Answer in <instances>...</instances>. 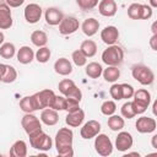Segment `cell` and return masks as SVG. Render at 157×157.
Segmentation results:
<instances>
[{
  "mask_svg": "<svg viewBox=\"0 0 157 157\" xmlns=\"http://www.w3.org/2000/svg\"><path fill=\"white\" fill-rule=\"evenodd\" d=\"M74 132L69 128H61L55 135V148L60 157H72Z\"/></svg>",
  "mask_w": 157,
  "mask_h": 157,
  "instance_id": "cell-1",
  "label": "cell"
},
{
  "mask_svg": "<svg viewBox=\"0 0 157 157\" xmlns=\"http://www.w3.org/2000/svg\"><path fill=\"white\" fill-rule=\"evenodd\" d=\"M132 97H134V99L131 101V105H132L135 114L145 113L151 103V93L145 88H140L134 92Z\"/></svg>",
  "mask_w": 157,
  "mask_h": 157,
  "instance_id": "cell-2",
  "label": "cell"
},
{
  "mask_svg": "<svg viewBox=\"0 0 157 157\" xmlns=\"http://www.w3.org/2000/svg\"><path fill=\"white\" fill-rule=\"evenodd\" d=\"M123 59H124V52L117 44L108 45V48L104 49L102 53V61L108 66H118L123 63Z\"/></svg>",
  "mask_w": 157,
  "mask_h": 157,
  "instance_id": "cell-3",
  "label": "cell"
},
{
  "mask_svg": "<svg viewBox=\"0 0 157 157\" xmlns=\"http://www.w3.org/2000/svg\"><path fill=\"white\" fill-rule=\"evenodd\" d=\"M29 136V144L33 148L39 150V151H49L53 146V141L49 135H47L42 129H38L33 131Z\"/></svg>",
  "mask_w": 157,
  "mask_h": 157,
  "instance_id": "cell-4",
  "label": "cell"
},
{
  "mask_svg": "<svg viewBox=\"0 0 157 157\" xmlns=\"http://www.w3.org/2000/svg\"><path fill=\"white\" fill-rule=\"evenodd\" d=\"M131 75H132V77L139 83H141L144 86L152 85L153 81H155V74H153V71L148 66L142 65V64L134 65L132 69H131Z\"/></svg>",
  "mask_w": 157,
  "mask_h": 157,
  "instance_id": "cell-5",
  "label": "cell"
},
{
  "mask_svg": "<svg viewBox=\"0 0 157 157\" xmlns=\"http://www.w3.org/2000/svg\"><path fill=\"white\" fill-rule=\"evenodd\" d=\"M58 88H59V91H60V93L63 96H65L67 98H75V99L81 102L82 92H81V90L76 86V83L72 80H70V78L61 80L59 82V85H58Z\"/></svg>",
  "mask_w": 157,
  "mask_h": 157,
  "instance_id": "cell-6",
  "label": "cell"
},
{
  "mask_svg": "<svg viewBox=\"0 0 157 157\" xmlns=\"http://www.w3.org/2000/svg\"><path fill=\"white\" fill-rule=\"evenodd\" d=\"M94 150L99 156L107 157L113 152V144L105 134H98L94 136Z\"/></svg>",
  "mask_w": 157,
  "mask_h": 157,
  "instance_id": "cell-7",
  "label": "cell"
},
{
  "mask_svg": "<svg viewBox=\"0 0 157 157\" xmlns=\"http://www.w3.org/2000/svg\"><path fill=\"white\" fill-rule=\"evenodd\" d=\"M55 93L54 91L49 90V88H45V90H42L39 92H36L33 94L34 99H36V103H37V108L38 110L39 109H44V108H50L52 107V103L55 98Z\"/></svg>",
  "mask_w": 157,
  "mask_h": 157,
  "instance_id": "cell-8",
  "label": "cell"
},
{
  "mask_svg": "<svg viewBox=\"0 0 157 157\" xmlns=\"http://www.w3.org/2000/svg\"><path fill=\"white\" fill-rule=\"evenodd\" d=\"M80 27V22L74 16H64L59 23V32L63 36H69L75 33Z\"/></svg>",
  "mask_w": 157,
  "mask_h": 157,
  "instance_id": "cell-9",
  "label": "cell"
},
{
  "mask_svg": "<svg viewBox=\"0 0 157 157\" xmlns=\"http://www.w3.org/2000/svg\"><path fill=\"white\" fill-rule=\"evenodd\" d=\"M21 125L25 130V132L27 135L32 134L33 131L38 130V129H42V124H40V120L38 119V117H36L34 114L32 113H26L22 119H21Z\"/></svg>",
  "mask_w": 157,
  "mask_h": 157,
  "instance_id": "cell-10",
  "label": "cell"
},
{
  "mask_svg": "<svg viewBox=\"0 0 157 157\" xmlns=\"http://www.w3.org/2000/svg\"><path fill=\"white\" fill-rule=\"evenodd\" d=\"M42 13H43V10H42L40 5L34 4V2L28 4V5L25 7V12H23L25 20H26L28 23H31V25L37 23V22L40 20V17H42Z\"/></svg>",
  "mask_w": 157,
  "mask_h": 157,
  "instance_id": "cell-11",
  "label": "cell"
},
{
  "mask_svg": "<svg viewBox=\"0 0 157 157\" xmlns=\"http://www.w3.org/2000/svg\"><path fill=\"white\" fill-rule=\"evenodd\" d=\"M99 131H101V123L97 120H88L81 128L80 135L82 139L90 140V139H93L96 135H98Z\"/></svg>",
  "mask_w": 157,
  "mask_h": 157,
  "instance_id": "cell-12",
  "label": "cell"
},
{
  "mask_svg": "<svg viewBox=\"0 0 157 157\" xmlns=\"http://www.w3.org/2000/svg\"><path fill=\"white\" fill-rule=\"evenodd\" d=\"M134 139L130 132L128 131H120L118 136L115 137V148L120 152H125L132 147Z\"/></svg>",
  "mask_w": 157,
  "mask_h": 157,
  "instance_id": "cell-13",
  "label": "cell"
},
{
  "mask_svg": "<svg viewBox=\"0 0 157 157\" xmlns=\"http://www.w3.org/2000/svg\"><path fill=\"white\" fill-rule=\"evenodd\" d=\"M136 130L141 134H150V132H153L157 128V123L153 118H150V117H140L137 120H136Z\"/></svg>",
  "mask_w": 157,
  "mask_h": 157,
  "instance_id": "cell-14",
  "label": "cell"
},
{
  "mask_svg": "<svg viewBox=\"0 0 157 157\" xmlns=\"http://www.w3.org/2000/svg\"><path fill=\"white\" fill-rule=\"evenodd\" d=\"M119 38V31L115 26H107L101 31V39L107 45L115 44Z\"/></svg>",
  "mask_w": 157,
  "mask_h": 157,
  "instance_id": "cell-15",
  "label": "cell"
},
{
  "mask_svg": "<svg viewBox=\"0 0 157 157\" xmlns=\"http://www.w3.org/2000/svg\"><path fill=\"white\" fill-rule=\"evenodd\" d=\"M63 17H64V13L58 7H48L44 12L45 22L50 26H58L61 22Z\"/></svg>",
  "mask_w": 157,
  "mask_h": 157,
  "instance_id": "cell-16",
  "label": "cell"
},
{
  "mask_svg": "<svg viewBox=\"0 0 157 157\" xmlns=\"http://www.w3.org/2000/svg\"><path fill=\"white\" fill-rule=\"evenodd\" d=\"M13 23L10 6L7 4H0V29H9Z\"/></svg>",
  "mask_w": 157,
  "mask_h": 157,
  "instance_id": "cell-17",
  "label": "cell"
},
{
  "mask_svg": "<svg viewBox=\"0 0 157 157\" xmlns=\"http://www.w3.org/2000/svg\"><path fill=\"white\" fill-rule=\"evenodd\" d=\"M98 11L104 17H113L117 13V4L114 0H101L98 2Z\"/></svg>",
  "mask_w": 157,
  "mask_h": 157,
  "instance_id": "cell-18",
  "label": "cell"
},
{
  "mask_svg": "<svg viewBox=\"0 0 157 157\" xmlns=\"http://www.w3.org/2000/svg\"><path fill=\"white\" fill-rule=\"evenodd\" d=\"M40 121L48 126H53L59 121V114L58 110L53 108H44L40 113Z\"/></svg>",
  "mask_w": 157,
  "mask_h": 157,
  "instance_id": "cell-19",
  "label": "cell"
},
{
  "mask_svg": "<svg viewBox=\"0 0 157 157\" xmlns=\"http://www.w3.org/2000/svg\"><path fill=\"white\" fill-rule=\"evenodd\" d=\"M16 58H17V61L23 64V65H27V64H31L32 60L34 59V52L32 50L31 47L28 45H23L21 47L17 53H16Z\"/></svg>",
  "mask_w": 157,
  "mask_h": 157,
  "instance_id": "cell-20",
  "label": "cell"
},
{
  "mask_svg": "<svg viewBox=\"0 0 157 157\" xmlns=\"http://www.w3.org/2000/svg\"><path fill=\"white\" fill-rule=\"evenodd\" d=\"M54 71L61 76H67L72 72V64L66 58H59L54 63Z\"/></svg>",
  "mask_w": 157,
  "mask_h": 157,
  "instance_id": "cell-21",
  "label": "cell"
},
{
  "mask_svg": "<svg viewBox=\"0 0 157 157\" xmlns=\"http://www.w3.org/2000/svg\"><path fill=\"white\" fill-rule=\"evenodd\" d=\"M85 120V112L80 108L76 112H72V113H67L66 118H65V123L71 126V128H77L80 126Z\"/></svg>",
  "mask_w": 157,
  "mask_h": 157,
  "instance_id": "cell-22",
  "label": "cell"
},
{
  "mask_svg": "<svg viewBox=\"0 0 157 157\" xmlns=\"http://www.w3.org/2000/svg\"><path fill=\"white\" fill-rule=\"evenodd\" d=\"M81 29H82V32L87 37H92V36H94L98 32V29H99V22H98V20H96L93 17L86 18L83 21V23L81 25Z\"/></svg>",
  "mask_w": 157,
  "mask_h": 157,
  "instance_id": "cell-23",
  "label": "cell"
},
{
  "mask_svg": "<svg viewBox=\"0 0 157 157\" xmlns=\"http://www.w3.org/2000/svg\"><path fill=\"white\" fill-rule=\"evenodd\" d=\"M10 156L12 157H26L27 156V144L23 140H17L10 148Z\"/></svg>",
  "mask_w": 157,
  "mask_h": 157,
  "instance_id": "cell-24",
  "label": "cell"
},
{
  "mask_svg": "<svg viewBox=\"0 0 157 157\" xmlns=\"http://www.w3.org/2000/svg\"><path fill=\"white\" fill-rule=\"evenodd\" d=\"M20 108L22 112L25 113H33L36 110H38L37 108V103H36V99L32 96H26L23 97L21 101H20Z\"/></svg>",
  "mask_w": 157,
  "mask_h": 157,
  "instance_id": "cell-25",
  "label": "cell"
},
{
  "mask_svg": "<svg viewBox=\"0 0 157 157\" xmlns=\"http://www.w3.org/2000/svg\"><path fill=\"white\" fill-rule=\"evenodd\" d=\"M80 50L83 53V55L86 58H92L96 55L97 53V44L96 42H93L92 39H86L81 43L80 45Z\"/></svg>",
  "mask_w": 157,
  "mask_h": 157,
  "instance_id": "cell-26",
  "label": "cell"
},
{
  "mask_svg": "<svg viewBox=\"0 0 157 157\" xmlns=\"http://www.w3.org/2000/svg\"><path fill=\"white\" fill-rule=\"evenodd\" d=\"M31 42H32L36 47H38V48L44 47V45H47V43H48V36H47L45 32L39 31V29L33 31L32 34H31Z\"/></svg>",
  "mask_w": 157,
  "mask_h": 157,
  "instance_id": "cell-27",
  "label": "cell"
},
{
  "mask_svg": "<svg viewBox=\"0 0 157 157\" xmlns=\"http://www.w3.org/2000/svg\"><path fill=\"white\" fill-rule=\"evenodd\" d=\"M108 128L113 131H119L124 128L125 125V121H124V118L120 117V115H115V114H112L109 115L108 118Z\"/></svg>",
  "mask_w": 157,
  "mask_h": 157,
  "instance_id": "cell-28",
  "label": "cell"
},
{
  "mask_svg": "<svg viewBox=\"0 0 157 157\" xmlns=\"http://www.w3.org/2000/svg\"><path fill=\"white\" fill-rule=\"evenodd\" d=\"M85 71H86V75L88 77H91V78H98L102 75V72H103V67H102L101 64H98L96 61H92L88 65H86V70Z\"/></svg>",
  "mask_w": 157,
  "mask_h": 157,
  "instance_id": "cell-29",
  "label": "cell"
},
{
  "mask_svg": "<svg viewBox=\"0 0 157 157\" xmlns=\"http://www.w3.org/2000/svg\"><path fill=\"white\" fill-rule=\"evenodd\" d=\"M102 75L107 82H115L120 77V70L118 69V66H108L103 70Z\"/></svg>",
  "mask_w": 157,
  "mask_h": 157,
  "instance_id": "cell-30",
  "label": "cell"
},
{
  "mask_svg": "<svg viewBox=\"0 0 157 157\" xmlns=\"http://www.w3.org/2000/svg\"><path fill=\"white\" fill-rule=\"evenodd\" d=\"M15 54H16V48L13 43L6 42L0 45V56H2L4 59H11L15 56Z\"/></svg>",
  "mask_w": 157,
  "mask_h": 157,
  "instance_id": "cell-31",
  "label": "cell"
},
{
  "mask_svg": "<svg viewBox=\"0 0 157 157\" xmlns=\"http://www.w3.org/2000/svg\"><path fill=\"white\" fill-rule=\"evenodd\" d=\"M128 16L131 20H142V4H131L128 7Z\"/></svg>",
  "mask_w": 157,
  "mask_h": 157,
  "instance_id": "cell-32",
  "label": "cell"
},
{
  "mask_svg": "<svg viewBox=\"0 0 157 157\" xmlns=\"http://www.w3.org/2000/svg\"><path fill=\"white\" fill-rule=\"evenodd\" d=\"M50 55H52V52H50V49L48 48V47H40L37 52H36V54H34V58H36V60L38 61V63H42V64H44V63H47L49 59H50Z\"/></svg>",
  "mask_w": 157,
  "mask_h": 157,
  "instance_id": "cell-33",
  "label": "cell"
},
{
  "mask_svg": "<svg viewBox=\"0 0 157 157\" xmlns=\"http://www.w3.org/2000/svg\"><path fill=\"white\" fill-rule=\"evenodd\" d=\"M16 78H17L16 69L13 66H11V65H6V70L4 72L1 82H4V83H12L13 81H16Z\"/></svg>",
  "mask_w": 157,
  "mask_h": 157,
  "instance_id": "cell-34",
  "label": "cell"
},
{
  "mask_svg": "<svg viewBox=\"0 0 157 157\" xmlns=\"http://www.w3.org/2000/svg\"><path fill=\"white\" fill-rule=\"evenodd\" d=\"M115 110H117V104H115L114 101H104V102L102 103V105H101V112H102V114H104V115H107V117L114 114Z\"/></svg>",
  "mask_w": 157,
  "mask_h": 157,
  "instance_id": "cell-35",
  "label": "cell"
},
{
  "mask_svg": "<svg viewBox=\"0 0 157 157\" xmlns=\"http://www.w3.org/2000/svg\"><path fill=\"white\" fill-rule=\"evenodd\" d=\"M71 59H72V61H74V64H75L76 66H85L86 63H87V58L83 55V53H82L80 49L72 52Z\"/></svg>",
  "mask_w": 157,
  "mask_h": 157,
  "instance_id": "cell-36",
  "label": "cell"
},
{
  "mask_svg": "<svg viewBox=\"0 0 157 157\" xmlns=\"http://www.w3.org/2000/svg\"><path fill=\"white\" fill-rule=\"evenodd\" d=\"M120 113H121V117L123 118H126V119H131V118H134L136 114H135V112H134V109H132V105H131V102H125L123 105H121V108H120Z\"/></svg>",
  "mask_w": 157,
  "mask_h": 157,
  "instance_id": "cell-37",
  "label": "cell"
},
{
  "mask_svg": "<svg viewBox=\"0 0 157 157\" xmlns=\"http://www.w3.org/2000/svg\"><path fill=\"white\" fill-rule=\"evenodd\" d=\"M80 109V101L75 99V98H67L65 99V109L67 113H72Z\"/></svg>",
  "mask_w": 157,
  "mask_h": 157,
  "instance_id": "cell-38",
  "label": "cell"
},
{
  "mask_svg": "<svg viewBox=\"0 0 157 157\" xmlns=\"http://www.w3.org/2000/svg\"><path fill=\"white\" fill-rule=\"evenodd\" d=\"M99 0H76L78 7L83 11H90L92 9H94L98 5Z\"/></svg>",
  "mask_w": 157,
  "mask_h": 157,
  "instance_id": "cell-39",
  "label": "cell"
},
{
  "mask_svg": "<svg viewBox=\"0 0 157 157\" xmlns=\"http://www.w3.org/2000/svg\"><path fill=\"white\" fill-rule=\"evenodd\" d=\"M109 94L114 101H120L123 99V94H121V86L120 83H113L109 88Z\"/></svg>",
  "mask_w": 157,
  "mask_h": 157,
  "instance_id": "cell-40",
  "label": "cell"
},
{
  "mask_svg": "<svg viewBox=\"0 0 157 157\" xmlns=\"http://www.w3.org/2000/svg\"><path fill=\"white\" fill-rule=\"evenodd\" d=\"M65 99H66L65 96H55L50 108H53L55 110H64L65 109Z\"/></svg>",
  "mask_w": 157,
  "mask_h": 157,
  "instance_id": "cell-41",
  "label": "cell"
},
{
  "mask_svg": "<svg viewBox=\"0 0 157 157\" xmlns=\"http://www.w3.org/2000/svg\"><path fill=\"white\" fill-rule=\"evenodd\" d=\"M120 86H121L123 99H129V98H131L134 96L135 90H134V87L131 85H129V83H120Z\"/></svg>",
  "mask_w": 157,
  "mask_h": 157,
  "instance_id": "cell-42",
  "label": "cell"
},
{
  "mask_svg": "<svg viewBox=\"0 0 157 157\" xmlns=\"http://www.w3.org/2000/svg\"><path fill=\"white\" fill-rule=\"evenodd\" d=\"M152 16V7L150 5L142 4V20H148Z\"/></svg>",
  "mask_w": 157,
  "mask_h": 157,
  "instance_id": "cell-43",
  "label": "cell"
},
{
  "mask_svg": "<svg viewBox=\"0 0 157 157\" xmlns=\"http://www.w3.org/2000/svg\"><path fill=\"white\" fill-rule=\"evenodd\" d=\"M25 2V0H6V4L10 7H18Z\"/></svg>",
  "mask_w": 157,
  "mask_h": 157,
  "instance_id": "cell-44",
  "label": "cell"
},
{
  "mask_svg": "<svg viewBox=\"0 0 157 157\" xmlns=\"http://www.w3.org/2000/svg\"><path fill=\"white\" fill-rule=\"evenodd\" d=\"M150 45H151L152 50H157V33L151 37V39H150Z\"/></svg>",
  "mask_w": 157,
  "mask_h": 157,
  "instance_id": "cell-45",
  "label": "cell"
},
{
  "mask_svg": "<svg viewBox=\"0 0 157 157\" xmlns=\"http://www.w3.org/2000/svg\"><path fill=\"white\" fill-rule=\"evenodd\" d=\"M5 70H6V65L0 63V82H1V80H2V76H4Z\"/></svg>",
  "mask_w": 157,
  "mask_h": 157,
  "instance_id": "cell-46",
  "label": "cell"
},
{
  "mask_svg": "<svg viewBox=\"0 0 157 157\" xmlns=\"http://www.w3.org/2000/svg\"><path fill=\"white\" fill-rule=\"evenodd\" d=\"M152 147L153 148H157V135H153L152 136Z\"/></svg>",
  "mask_w": 157,
  "mask_h": 157,
  "instance_id": "cell-47",
  "label": "cell"
},
{
  "mask_svg": "<svg viewBox=\"0 0 157 157\" xmlns=\"http://www.w3.org/2000/svg\"><path fill=\"white\" fill-rule=\"evenodd\" d=\"M150 6L151 7H157V0H150Z\"/></svg>",
  "mask_w": 157,
  "mask_h": 157,
  "instance_id": "cell-48",
  "label": "cell"
},
{
  "mask_svg": "<svg viewBox=\"0 0 157 157\" xmlns=\"http://www.w3.org/2000/svg\"><path fill=\"white\" fill-rule=\"evenodd\" d=\"M4 39H5V36H4V33L0 31V45L4 43Z\"/></svg>",
  "mask_w": 157,
  "mask_h": 157,
  "instance_id": "cell-49",
  "label": "cell"
}]
</instances>
